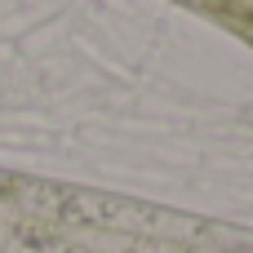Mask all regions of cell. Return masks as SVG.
I'll list each match as a JSON object with an SVG mask.
<instances>
[{"label": "cell", "mask_w": 253, "mask_h": 253, "mask_svg": "<svg viewBox=\"0 0 253 253\" xmlns=\"http://www.w3.org/2000/svg\"><path fill=\"white\" fill-rule=\"evenodd\" d=\"M231 27H236V31H240V36L253 44V18H231Z\"/></svg>", "instance_id": "1"}]
</instances>
